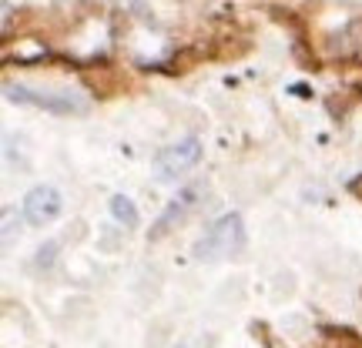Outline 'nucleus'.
<instances>
[{"mask_svg": "<svg viewBox=\"0 0 362 348\" xmlns=\"http://www.w3.org/2000/svg\"><path fill=\"white\" fill-rule=\"evenodd\" d=\"M245 248V221L242 215H221L211 228L205 232V238L194 245V258L198 261H221L232 258Z\"/></svg>", "mask_w": 362, "mask_h": 348, "instance_id": "f257e3e1", "label": "nucleus"}, {"mask_svg": "<svg viewBox=\"0 0 362 348\" xmlns=\"http://www.w3.org/2000/svg\"><path fill=\"white\" fill-rule=\"evenodd\" d=\"M7 101L13 104H27V107H40V111H51V114H81L84 101L71 90H40V88H27V84H4Z\"/></svg>", "mask_w": 362, "mask_h": 348, "instance_id": "f03ea898", "label": "nucleus"}, {"mask_svg": "<svg viewBox=\"0 0 362 348\" xmlns=\"http://www.w3.org/2000/svg\"><path fill=\"white\" fill-rule=\"evenodd\" d=\"M202 161V141L198 138H181V141L161 148L155 155V171L161 181H175L181 174H188Z\"/></svg>", "mask_w": 362, "mask_h": 348, "instance_id": "7ed1b4c3", "label": "nucleus"}, {"mask_svg": "<svg viewBox=\"0 0 362 348\" xmlns=\"http://www.w3.org/2000/svg\"><path fill=\"white\" fill-rule=\"evenodd\" d=\"M24 221L27 224H34V228H44V224H51L61 211H64V198L57 188L51 184H37V188H30L24 198Z\"/></svg>", "mask_w": 362, "mask_h": 348, "instance_id": "20e7f679", "label": "nucleus"}, {"mask_svg": "<svg viewBox=\"0 0 362 348\" xmlns=\"http://www.w3.org/2000/svg\"><path fill=\"white\" fill-rule=\"evenodd\" d=\"M198 191H202V188H198V184H192V188H185L178 198H171L168 208H165V215L158 218V224H155V232H151V238H161V234L168 232L175 221L185 218V215H188V211L194 208V201H198Z\"/></svg>", "mask_w": 362, "mask_h": 348, "instance_id": "39448f33", "label": "nucleus"}, {"mask_svg": "<svg viewBox=\"0 0 362 348\" xmlns=\"http://www.w3.org/2000/svg\"><path fill=\"white\" fill-rule=\"evenodd\" d=\"M111 215H115L117 224H124V228H138V208H134V201H131L128 194H115L111 198Z\"/></svg>", "mask_w": 362, "mask_h": 348, "instance_id": "423d86ee", "label": "nucleus"}]
</instances>
